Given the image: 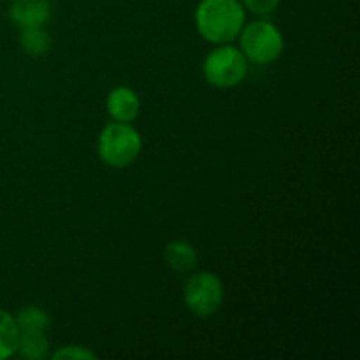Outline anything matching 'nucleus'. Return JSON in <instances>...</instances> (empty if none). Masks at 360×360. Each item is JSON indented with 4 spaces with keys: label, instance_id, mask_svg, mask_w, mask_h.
Wrapping results in <instances>:
<instances>
[{
    "label": "nucleus",
    "instance_id": "nucleus-1",
    "mask_svg": "<svg viewBox=\"0 0 360 360\" xmlns=\"http://www.w3.org/2000/svg\"><path fill=\"white\" fill-rule=\"evenodd\" d=\"M245 6L239 0H200L195 25L202 39L213 44H229L245 27Z\"/></svg>",
    "mask_w": 360,
    "mask_h": 360
},
{
    "label": "nucleus",
    "instance_id": "nucleus-2",
    "mask_svg": "<svg viewBox=\"0 0 360 360\" xmlns=\"http://www.w3.org/2000/svg\"><path fill=\"white\" fill-rule=\"evenodd\" d=\"M141 150H143V141L139 132L129 123H111L104 127L98 136V157L109 167H129L137 160Z\"/></svg>",
    "mask_w": 360,
    "mask_h": 360
},
{
    "label": "nucleus",
    "instance_id": "nucleus-3",
    "mask_svg": "<svg viewBox=\"0 0 360 360\" xmlns=\"http://www.w3.org/2000/svg\"><path fill=\"white\" fill-rule=\"evenodd\" d=\"M243 55L246 60L257 65H267L278 60L283 53L285 41L281 32L269 21H253L248 27H243L239 34Z\"/></svg>",
    "mask_w": 360,
    "mask_h": 360
},
{
    "label": "nucleus",
    "instance_id": "nucleus-4",
    "mask_svg": "<svg viewBox=\"0 0 360 360\" xmlns=\"http://www.w3.org/2000/svg\"><path fill=\"white\" fill-rule=\"evenodd\" d=\"M204 77L214 88H234L248 72V60L241 49L229 44H220L204 60Z\"/></svg>",
    "mask_w": 360,
    "mask_h": 360
},
{
    "label": "nucleus",
    "instance_id": "nucleus-5",
    "mask_svg": "<svg viewBox=\"0 0 360 360\" xmlns=\"http://www.w3.org/2000/svg\"><path fill=\"white\" fill-rule=\"evenodd\" d=\"M183 299L188 311L200 319H207L214 315L224 302V283L210 271L197 273L185 283Z\"/></svg>",
    "mask_w": 360,
    "mask_h": 360
},
{
    "label": "nucleus",
    "instance_id": "nucleus-6",
    "mask_svg": "<svg viewBox=\"0 0 360 360\" xmlns=\"http://www.w3.org/2000/svg\"><path fill=\"white\" fill-rule=\"evenodd\" d=\"M9 16L18 27H42L51 16L48 0H13Z\"/></svg>",
    "mask_w": 360,
    "mask_h": 360
},
{
    "label": "nucleus",
    "instance_id": "nucleus-7",
    "mask_svg": "<svg viewBox=\"0 0 360 360\" xmlns=\"http://www.w3.org/2000/svg\"><path fill=\"white\" fill-rule=\"evenodd\" d=\"M141 102L136 91L129 86L112 88L108 95V112L112 120L130 123L139 116Z\"/></svg>",
    "mask_w": 360,
    "mask_h": 360
},
{
    "label": "nucleus",
    "instance_id": "nucleus-8",
    "mask_svg": "<svg viewBox=\"0 0 360 360\" xmlns=\"http://www.w3.org/2000/svg\"><path fill=\"white\" fill-rule=\"evenodd\" d=\"M164 259L172 271L186 274L192 269H195L199 257H197L195 248L190 243L172 241L165 246Z\"/></svg>",
    "mask_w": 360,
    "mask_h": 360
},
{
    "label": "nucleus",
    "instance_id": "nucleus-9",
    "mask_svg": "<svg viewBox=\"0 0 360 360\" xmlns=\"http://www.w3.org/2000/svg\"><path fill=\"white\" fill-rule=\"evenodd\" d=\"M48 338L44 330L27 329L20 330V343H18V352H21L25 359L41 360L48 355Z\"/></svg>",
    "mask_w": 360,
    "mask_h": 360
},
{
    "label": "nucleus",
    "instance_id": "nucleus-10",
    "mask_svg": "<svg viewBox=\"0 0 360 360\" xmlns=\"http://www.w3.org/2000/svg\"><path fill=\"white\" fill-rule=\"evenodd\" d=\"M20 343V327L16 319L0 309V360L13 357Z\"/></svg>",
    "mask_w": 360,
    "mask_h": 360
},
{
    "label": "nucleus",
    "instance_id": "nucleus-11",
    "mask_svg": "<svg viewBox=\"0 0 360 360\" xmlns=\"http://www.w3.org/2000/svg\"><path fill=\"white\" fill-rule=\"evenodd\" d=\"M20 44L27 55L42 56L48 53L51 39L42 27H25L21 28Z\"/></svg>",
    "mask_w": 360,
    "mask_h": 360
},
{
    "label": "nucleus",
    "instance_id": "nucleus-12",
    "mask_svg": "<svg viewBox=\"0 0 360 360\" xmlns=\"http://www.w3.org/2000/svg\"><path fill=\"white\" fill-rule=\"evenodd\" d=\"M16 319L18 327L20 330H27V329H35V330H46L49 327V316L48 313L42 311L41 308L37 306H28V308L21 309L18 313Z\"/></svg>",
    "mask_w": 360,
    "mask_h": 360
},
{
    "label": "nucleus",
    "instance_id": "nucleus-13",
    "mask_svg": "<svg viewBox=\"0 0 360 360\" xmlns=\"http://www.w3.org/2000/svg\"><path fill=\"white\" fill-rule=\"evenodd\" d=\"M55 360H95L97 355L83 347H65L53 354Z\"/></svg>",
    "mask_w": 360,
    "mask_h": 360
},
{
    "label": "nucleus",
    "instance_id": "nucleus-14",
    "mask_svg": "<svg viewBox=\"0 0 360 360\" xmlns=\"http://www.w3.org/2000/svg\"><path fill=\"white\" fill-rule=\"evenodd\" d=\"M281 0H243V6L248 11H252L253 14H259V16H267V14L274 13L280 6Z\"/></svg>",
    "mask_w": 360,
    "mask_h": 360
}]
</instances>
